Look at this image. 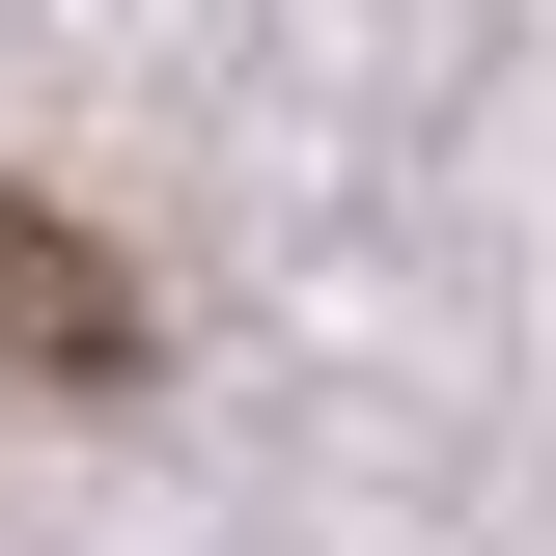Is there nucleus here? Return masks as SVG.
<instances>
[{
  "instance_id": "nucleus-1",
  "label": "nucleus",
  "mask_w": 556,
  "mask_h": 556,
  "mask_svg": "<svg viewBox=\"0 0 556 556\" xmlns=\"http://www.w3.org/2000/svg\"><path fill=\"white\" fill-rule=\"evenodd\" d=\"M0 362H28V390H139V278L84 251V223H28V195H0Z\"/></svg>"
}]
</instances>
